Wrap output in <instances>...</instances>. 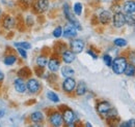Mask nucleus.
I'll return each mask as SVG.
<instances>
[{
    "label": "nucleus",
    "instance_id": "nucleus-31",
    "mask_svg": "<svg viewBox=\"0 0 135 127\" xmlns=\"http://www.w3.org/2000/svg\"><path fill=\"white\" fill-rule=\"evenodd\" d=\"M127 59H128V61H129L130 63H132L135 65V50L129 51L128 56H127Z\"/></svg>",
    "mask_w": 135,
    "mask_h": 127
},
{
    "label": "nucleus",
    "instance_id": "nucleus-38",
    "mask_svg": "<svg viewBox=\"0 0 135 127\" xmlns=\"http://www.w3.org/2000/svg\"><path fill=\"white\" fill-rule=\"evenodd\" d=\"M1 14H2V12H1V8H0V15H1Z\"/></svg>",
    "mask_w": 135,
    "mask_h": 127
},
{
    "label": "nucleus",
    "instance_id": "nucleus-29",
    "mask_svg": "<svg viewBox=\"0 0 135 127\" xmlns=\"http://www.w3.org/2000/svg\"><path fill=\"white\" fill-rule=\"evenodd\" d=\"M113 44L117 46V47H119V48H123L125 46H127V40L124 39V38H117L113 40Z\"/></svg>",
    "mask_w": 135,
    "mask_h": 127
},
{
    "label": "nucleus",
    "instance_id": "nucleus-27",
    "mask_svg": "<svg viewBox=\"0 0 135 127\" xmlns=\"http://www.w3.org/2000/svg\"><path fill=\"white\" fill-rule=\"evenodd\" d=\"M74 13L77 16H80L82 14V4L80 2H76L74 4Z\"/></svg>",
    "mask_w": 135,
    "mask_h": 127
},
{
    "label": "nucleus",
    "instance_id": "nucleus-11",
    "mask_svg": "<svg viewBox=\"0 0 135 127\" xmlns=\"http://www.w3.org/2000/svg\"><path fill=\"white\" fill-rule=\"evenodd\" d=\"M34 7L38 13H44L49 8V0H36Z\"/></svg>",
    "mask_w": 135,
    "mask_h": 127
},
{
    "label": "nucleus",
    "instance_id": "nucleus-39",
    "mask_svg": "<svg viewBox=\"0 0 135 127\" xmlns=\"http://www.w3.org/2000/svg\"><path fill=\"white\" fill-rule=\"evenodd\" d=\"M134 30H135V25H134Z\"/></svg>",
    "mask_w": 135,
    "mask_h": 127
},
{
    "label": "nucleus",
    "instance_id": "nucleus-24",
    "mask_svg": "<svg viewBox=\"0 0 135 127\" xmlns=\"http://www.w3.org/2000/svg\"><path fill=\"white\" fill-rule=\"evenodd\" d=\"M126 19V24L129 26H134L135 25V14H125Z\"/></svg>",
    "mask_w": 135,
    "mask_h": 127
},
{
    "label": "nucleus",
    "instance_id": "nucleus-2",
    "mask_svg": "<svg viewBox=\"0 0 135 127\" xmlns=\"http://www.w3.org/2000/svg\"><path fill=\"white\" fill-rule=\"evenodd\" d=\"M64 13H65V17L67 18L69 23H71L77 30H82V27H81L80 23L75 19V17L73 16V14L71 13V9H70V7H69V5L67 3L64 5Z\"/></svg>",
    "mask_w": 135,
    "mask_h": 127
},
{
    "label": "nucleus",
    "instance_id": "nucleus-37",
    "mask_svg": "<svg viewBox=\"0 0 135 127\" xmlns=\"http://www.w3.org/2000/svg\"><path fill=\"white\" fill-rule=\"evenodd\" d=\"M3 115H4V112L0 111V117H1V116H3Z\"/></svg>",
    "mask_w": 135,
    "mask_h": 127
},
{
    "label": "nucleus",
    "instance_id": "nucleus-15",
    "mask_svg": "<svg viewBox=\"0 0 135 127\" xmlns=\"http://www.w3.org/2000/svg\"><path fill=\"white\" fill-rule=\"evenodd\" d=\"M59 66H60V60L58 58H56V57H52L48 61V67H49L50 71H52V72L57 71Z\"/></svg>",
    "mask_w": 135,
    "mask_h": 127
},
{
    "label": "nucleus",
    "instance_id": "nucleus-35",
    "mask_svg": "<svg viewBox=\"0 0 135 127\" xmlns=\"http://www.w3.org/2000/svg\"><path fill=\"white\" fill-rule=\"evenodd\" d=\"M87 54H89L94 59H97L98 58V56H97V53H95L93 50H87Z\"/></svg>",
    "mask_w": 135,
    "mask_h": 127
},
{
    "label": "nucleus",
    "instance_id": "nucleus-34",
    "mask_svg": "<svg viewBox=\"0 0 135 127\" xmlns=\"http://www.w3.org/2000/svg\"><path fill=\"white\" fill-rule=\"evenodd\" d=\"M18 52H19V54L23 57V58H26L27 57V54H26V51L24 50V49L22 48H18Z\"/></svg>",
    "mask_w": 135,
    "mask_h": 127
},
{
    "label": "nucleus",
    "instance_id": "nucleus-36",
    "mask_svg": "<svg viewBox=\"0 0 135 127\" xmlns=\"http://www.w3.org/2000/svg\"><path fill=\"white\" fill-rule=\"evenodd\" d=\"M3 80H4V75H3V73L0 71V82H2Z\"/></svg>",
    "mask_w": 135,
    "mask_h": 127
},
{
    "label": "nucleus",
    "instance_id": "nucleus-20",
    "mask_svg": "<svg viewBox=\"0 0 135 127\" xmlns=\"http://www.w3.org/2000/svg\"><path fill=\"white\" fill-rule=\"evenodd\" d=\"M124 73L127 76V77H133L135 76V65L130 62H128L125 70H124Z\"/></svg>",
    "mask_w": 135,
    "mask_h": 127
},
{
    "label": "nucleus",
    "instance_id": "nucleus-18",
    "mask_svg": "<svg viewBox=\"0 0 135 127\" xmlns=\"http://www.w3.org/2000/svg\"><path fill=\"white\" fill-rule=\"evenodd\" d=\"M15 26V19L11 16H6L3 20V27L5 29H12Z\"/></svg>",
    "mask_w": 135,
    "mask_h": 127
},
{
    "label": "nucleus",
    "instance_id": "nucleus-23",
    "mask_svg": "<svg viewBox=\"0 0 135 127\" xmlns=\"http://www.w3.org/2000/svg\"><path fill=\"white\" fill-rule=\"evenodd\" d=\"M36 64L37 66L40 67H45L47 64H48V59L45 55H40L37 58H36Z\"/></svg>",
    "mask_w": 135,
    "mask_h": 127
},
{
    "label": "nucleus",
    "instance_id": "nucleus-4",
    "mask_svg": "<svg viewBox=\"0 0 135 127\" xmlns=\"http://www.w3.org/2000/svg\"><path fill=\"white\" fill-rule=\"evenodd\" d=\"M112 24L115 28H122L126 24L125 14H123L122 12H117L112 16Z\"/></svg>",
    "mask_w": 135,
    "mask_h": 127
},
{
    "label": "nucleus",
    "instance_id": "nucleus-1",
    "mask_svg": "<svg viewBox=\"0 0 135 127\" xmlns=\"http://www.w3.org/2000/svg\"><path fill=\"white\" fill-rule=\"evenodd\" d=\"M127 64H128V59H127V57H125V56H119V57H117L114 60H112L111 67H112V70H113L114 73H117V75H122V73H124V70H125Z\"/></svg>",
    "mask_w": 135,
    "mask_h": 127
},
{
    "label": "nucleus",
    "instance_id": "nucleus-3",
    "mask_svg": "<svg viewBox=\"0 0 135 127\" xmlns=\"http://www.w3.org/2000/svg\"><path fill=\"white\" fill-rule=\"evenodd\" d=\"M49 123L52 126H61L64 124L62 115L59 112H53L49 115Z\"/></svg>",
    "mask_w": 135,
    "mask_h": 127
},
{
    "label": "nucleus",
    "instance_id": "nucleus-10",
    "mask_svg": "<svg viewBox=\"0 0 135 127\" xmlns=\"http://www.w3.org/2000/svg\"><path fill=\"white\" fill-rule=\"evenodd\" d=\"M122 9L125 14H134L135 13V1L133 0H128L124 2Z\"/></svg>",
    "mask_w": 135,
    "mask_h": 127
},
{
    "label": "nucleus",
    "instance_id": "nucleus-7",
    "mask_svg": "<svg viewBox=\"0 0 135 127\" xmlns=\"http://www.w3.org/2000/svg\"><path fill=\"white\" fill-rule=\"evenodd\" d=\"M75 88H76V81L73 79L72 77L66 78V80L62 83V89H64V91L67 92V93H71V92H73L75 90Z\"/></svg>",
    "mask_w": 135,
    "mask_h": 127
},
{
    "label": "nucleus",
    "instance_id": "nucleus-16",
    "mask_svg": "<svg viewBox=\"0 0 135 127\" xmlns=\"http://www.w3.org/2000/svg\"><path fill=\"white\" fill-rule=\"evenodd\" d=\"M111 109V104L108 101H101L97 104V112L100 115H104L108 110Z\"/></svg>",
    "mask_w": 135,
    "mask_h": 127
},
{
    "label": "nucleus",
    "instance_id": "nucleus-25",
    "mask_svg": "<svg viewBox=\"0 0 135 127\" xmlns=\"http://www.w3.org/2000/svg\"><path fill=\"white\" fill-rule=\"evenodd\" d=\"M16 61H17V58L14 55H9V56H6L4 58V63L6 65H13Z\"/></svg>",
    "mask_w": 135,
    "mask_h": 127
},
{
    "label": "nucleus",
    "instance_id": "nucleus-9",
    "mask_svg": "<svg viewBox=\"0 0 135 127\" xmlns=\"http://www.w3.org/2000/svg\"><path fill=\"white\" fill-rule=\"evenodd\" d=\"M62 35L67 38H71V37H75L77 35V29L71 24L69 23L65 26L64 28V32H62Z\"/></svg>",
    "mask_w": 135,
    "mask_h": 127
},
{
    "label": "nucleus",
    "instance_id": "nucleus-33",
    "mask_svg": "<svg viewBox=\"0 0 135 127\" xmlns=\"http://www.w3.org/2000/svg\"><path fill=\"white\" fill-rule=\"evenodd\" d=\"M120 126H135V119H132V120H129V121H127V122H124V123H122L120 124Z\"/></svg>",
    "mask_w": 135,
    "mask_h": 127
},
{
    "label": "nucleus",
    "instance_id": "nucleus-6",
    "mask_svg": "<svg viewBox=\"0 0 135 127\" xmlns=\"http://www.w3.org/2000/svg\"><path fill=\"white\" fill-rule=\"evenodd\" d=\"M27 90L31 93V94H35L41 90V84L37 80L35 79H29L27 84H26Z\"/></svg>",
    "mask_w": 135,
    "mask_h": 127
},
{
    "label": "nucleus",
    "instance_id": "nucleus-14",
    "mask_svg": "<svg viewBox=\"0 0 135 127\" xmlns=\"http://www.w3.org/2000/svg\"><path fill=\"white\" fill-rule=\"evenodd\" d=\"M14 86H15L16 91L19 92V93H23V92H25V91H26V89H27L26 84L24 83L23 79H21V78H18V79L15 80Z\"/></svg>",
    "mask_w": 135,
    "mask_h": 127
},
{
    "label": "nucleus",
    "instance_id": "nucleus-13",
    "mask_svg": "<svg viewBox=\"0 0 135 127\" xmlns=\"http://www.w3.org/2000/svg\"><path fill=\"white\" fill-rule=\"evenodd\" d=\"M111 20H112V15H111V13L109 10H103L99 15V21L104 25L109 24L111 22Z\"/></svg>",
    "mask_w": 135,
    "mask_h": 127
},
{
    "label": "nucleus",
    "instance_id": "nucleus-5",
    "mask_svg": "<svg viewBox=\"0 0 135 127\" xmlns=\"http://www.w3.org/2000/svg\"><path fill=\"white\" fill-rule=\"evenodd\" d=\"M62 119L64 122L67 124L68 126H74V120H75V113L71 109L67 108L65 111L62 112Z\"/></svg>",
    "mask_w": 135,
    "mask_h": 127
},
{
    "label": "nucleus",
    "instance_id": "nucleus-21",
    "mask_svg": "<svg viewBox=\"0 0 135 127\" xmlns=\"http://www.w3.org/2000/svg\"><path fill=\"white\" fill-rule=\"evenodd\" d=\"M74 69L72 68V67H70V66H62L61 67V75L65 77V78H70V77H72L73 75H74Z\"/></svg>",
    "mask_w": 135,
    "mask_h": 127
},
{
    "label": "nucleus",
    "instance_id": "nucleus-30",
    "mask_svg": "<svg viewBox=\"0 0 135 127\" xmlns=\"http://www.w3.org/2000/svg\"><path fill=\"white\" fill-rule=\"evenodd\" d=\"M62 32H64V28L61 26H58L56 27L54 30H53V36L55 38H59L61 35H62Z\"/></svg>",
    "mask_w": 135,
    "mask_h": 127
},
{
    "label": "nucleus",
    "instance_id": "nucleus-8",
    "mask_svg": "<svg viewBox=\"0 0 135 127\" xmlns=\"http://www.w3.org/2000/svg\"><path fill=\"white\" fill-rule=\"evenodd\" d=\"M84 49V43L81 39H73L71 41V51L75 54H79Z\"/></svg>",
    "mask_w": 135,
    "mask_h": 127
},
{
    "label": "nucleus",
    "instance_id": "nucleus-19",
    "mask_svg": "<svg viewBox=\"0 0 135 127\" xmlns=\"http://www.w3.org/2000/svg\"><path fill=\"white\" fill-rule=\"evenodd\" d=\"M75 90H76V94H77V95L82 96V95H84L85 93H86L87 88H86V85H85L83 82H80V83L78 84V86H76Z\"/></svg>",
    "mask_w": 135,
    "mask_h": 127
},
{
    "label": "nucleus",
    "instance_id": "nucleus-17",
    "mask_svg": "<svg viewBox=\"0 0 135 127\" xmlns=\"http://www.w3.org/2000/svg\"><path fill=\"white\" fill-rule=\"evenodd\" d=\"M30 120L33 123H41L44 121V115L42 112H34L30 115Z\"/></svg>",
    "mask_w": 135,
    "mask_h": 127
},
{
    "label": "nucleus",
    "instance_id": "nucleus-22",
    "mask_svg": "<svg viewBox=\"0 0 135 127\" xmlns=\"http://www.w3.org/2000/svg\"><path fill=\"white\" fill-rule=\"evenodd\" d=\"M104 118L105 119H107V120H112V119H114L115 117H118V111L115 110V109H110V110H108V111L106 112L104 115Z\"/></svg>",
    "mask_w": 135,
    "mask_h": 127
},
{
    "label": "nucleus",
    "instance_id": "nucleus-12",
    "mask_svg": "<svg viewBox=\"0 0 135 127\" xmlns=\"http://www.w3.org/2000/svg\"><path fill=\"white\" fill-rule=\"evenodd\" d=\"M61 59L65 63H72L74 60H75V53L70 51V50H66L61 53Z\"/></svg>",
    "mask_w": 135,
    "mask_h": 127
},
{
    "label": "nucleus",
    "instance_id": "nucleus-32",
    "mask_svg": "<svg viewBox=\"0 0 135 127\" xmlns=\"http://www.w3.org/2000/svg\"><path fill=\"white\" fill-rule=\"evenodd\" d=\"M112 58H111V56L110 55H108V54H105L104 56H103V61H104V63L106 64L107 66H111V64H112Z\"/></svg>",
    "mask_w": 135,
    "mask_h": 127
},
{
    "label": "nucleus",
    "instance_id": "nucleus-26",
    "mask_svg": "<svg viewBox=\"0 0 135 127\" xmlns=\"http://www.w3.org/2000/svg\"><path fill=\"white\" fill-rule=\"evenodd\" d=\"M47 97L50 99L51 101H53V102H58L59 101V97L57 96V94L55 92H53V91L47 92Z\"/></svg>",
    "mask_w": 135,
    "mask_h": 127
},
{
    "label": "nucleus",
    "instance_id": "nucleus-28",
    "mask_svg": "<svg viewBox=\"0 0 135 127\" xmlns=\"http://www.w3.org/2000/svg\"><path fill=\"white\" fill-rule=\"evenodd\" d=\"M15 47L22 48L24 49V50H29V49L31 48V45L29 43H27V41H21V43H16L15 44Z\"/></svg>",
    "mask_w": 135,
    "mask_h": 127
}]
</instances>
